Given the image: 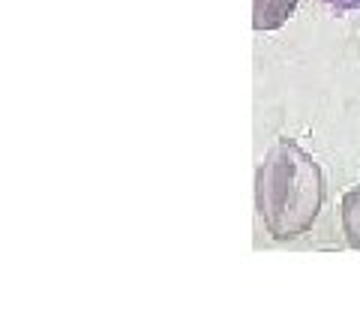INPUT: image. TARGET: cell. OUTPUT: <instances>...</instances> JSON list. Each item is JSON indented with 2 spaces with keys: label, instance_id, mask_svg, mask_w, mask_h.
Returning <instances> with one entry per match:
<instances>
[{
  "label": "cell",
  "instance_id": "obj_4",
  "mask_svg": "<svg viewBox=\"0 0 360 324\" xmlns=\"http://www.w3.org/2000/svg\"><path fill=\"white\" fill-rule=\"evenodd\" d=\"M324 4L340 9V13H354V9H360V0H324Z\"/></svg>",
  "mask_w": 360,
  "mask_h": 324
},
{
  "label": "cell",
  "instance_id": "obj_1",
  "mask_svg": "<svg viewBox=\"0 0 360 324\" xmlns=\"http://www.w3.org/2000/svg\"><path fill=\"white\" fill-rule=\"evenodd\" d=\"M324 205L319 162L291 138H279L255 171V207L274 240H297Z\"/></svg>",
  "mask_w": 360,
  "mask_h": 324
},
{
  "label": "cell",
  "instance_id": "obj_3",
  "mask_svg": "<svg viewBox=\"0 0 360 324\" xmlns=\"http://www.w3.org/2000/svg\"><path fill=\"white\" fill-rule=\"evenodd\" d=\"M342 231L352 250H360V189H348L342 195Z\"/></svg>",
  "mask_w": 360,
  "mask_h": 324
},
{
  "label": "cell",
  "instance_id": "obj_2",
  "mask_svg": "<svg viewBox=\"0 0 360 324\" xmlns=\"http://www.w3.org/2000/svg\"><path fill=\"white\" fill-rule=\"evenodd\" d=\"M300 0H252V27L255 30H279L295 15Z\"/></svg>",
  "mask_w": 360,
  "mask_h": 324
}]
</instances>
